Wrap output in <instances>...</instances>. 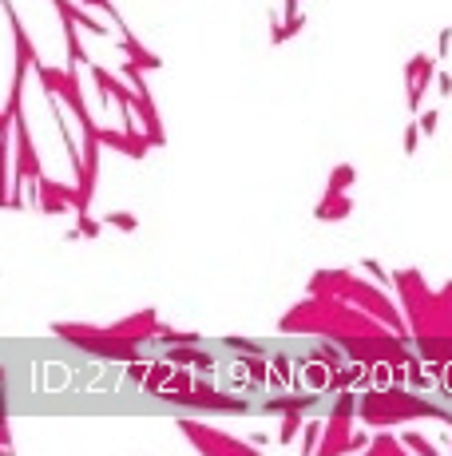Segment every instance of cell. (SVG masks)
Instances as JSON below:
<instances>
[{"instance_id": "1", "label": "cell", "mask_w": 452, "mask_h": 456, "mask_svg": "<svg viewBox=\"0 0 452 456\" xmlns=\"http://www.w3.org/2000/svg\"><path fill=\"white\" fill-rule=\"evenodd\" d=\"M385 330L373 314L357 309L353 302H342L333 294H306L298 306H290L278 318V333L286 337H330V341H349V337H361V333H377Z\"/></svg>"}, {"instance_id": "2", "label": "cell", "mask_w": 452, "mask_h": 456, "mask_svg": "<svg viewBox=\"0 0 452 456\" xmlns=\"http://www.w3.org/2000/svg\"><path fill=\"white\" fill-rule=\"evenodd\" d=\"M421 417L452 429V409L409 385H369L357 393V420H365V429H397Z\"/></svg>"}, {"instance_id": "3", "label": "cell", "mask_w": 452, "mask_h": 456, "mask_svg": "<svg viewBox=\"0 0 452 456\" xmlns=\"http://www.w3.org/2000/svg\"><path fill=\"white\" fill-rule=\"evenodd\" d=\"M306 290L309 294H333V297H342V302H353L357 309L373 314L385 330L397 333L401 341H409V321H404V314L397 309V302L389 297V290H381V286L373 282V278H365L361 270H318L309 278Z\"/></svg>"}, {"instance_id": "4", "label": "cell", "mask_w": 452, "mask_h": 456, "mask_svg": "<svg viewBox=\"0 0 452 456\" xmlns=\"http://www.w3.org/2000/svg\"><path fill=\"white\" fill-rule=\"evenodd\" d=\"M409 321V346L421 361H452V282L428 290L421 302L401 309Z\"/></svg>"}, {"instance_id": "5", "label": "cell", "mask_w": 452, "mask_h": 456, "mask_svg": "<svg viewBox=\"0 0 452 456\" xmlns=\"http://www.w3.org/2000/svg\"><path fill=\"white\" fill-rule=\"evenodd\" d=\"M52 333L64 337V341H72V346H80V353H87L96 361H123L127 365L131 358H139V346L111 337L103 325H92V321H52Z\"/></svg>"}, {"instance_id": "6", "label": "cell", "mask_w": 452, "mask_h": 456, "mask_svg": "<svg viewBox=\"0 0 452 456\" xmlns=\"http://www.w3.org/2000/svg\"><path fill=\"white\" fill-rule=\"evenodd\" d=\"M155 401H163V405H175V409H198V413H250V397L246 393H222L219 385L210 381V373H195V381H191V389L187 393H159Z\"/></svg>"}, {"instance_id": "7", "label": "cell", "mask_w": 452, "mask_h": 456, "mask_svg": "<svg viewBox=\"0 0 452 456\" xmlns=\"http://www.w3.org/2000/svg\"><path fill=\"white\" fill-rule=\"evenodd\" d=\"M175 429L191 441V448H195L198 456H258V448H250V441L231 436V432L214 429V425H207V420L175 417Z\"/></svg>"}, {"instance_id": "8", "label": "cell", "mask_w": 452, "mask_h": 456, "mask_svg": "<svg viewBox=\"0 0 452 456\" xmlns=\"http://www.w3.org/2000/svg\"><path fill=\"white\" fill-rule=\"evenodd\" d=\"M119 75L131 84V111L135 119H139V131H143V139L151 143V147H163L167 143V131H163V119H159V108H155V96H151V87H147L143 80V68L135 60H123L119 64Z\"/></svg>"}, {"instance_id": "9", "label": "cell", "mask_w": 452, "mask_h": 456, "mask_svg": "<svg viewBox=\"0 0 452 456\" xmlns=\"http://www.w3.org/2000/svg\"><path fill=\"white\" fill-rule=\"evenodd\" d=\"M353 420H357V393L353 389L333 393V413H330V420H321L318 453L321 456H345V441L353 432Z\"/></svg>"}, {"instance_id": "10", "label": "cell", "mask_w": 452, "mask_h": 456, "mask_svg": "<svg viewBox=\"0 0 452 456\" xmlns=\"http://www.w3.org/2000/svg\"><path fill=\"white\" fill-rule=\"evenodd\" d=\"M13 139H16V167L8 179H40L44 175V163H40V151L32 143V127H28V115L16 111L13 115Z\"/></svg>"}, {"instance_id": "11", "label": "cell", "mask_w": 452, "mask_h": 456, "mask_svg": "<svg viewBox=\"0 0 452 456\" xmlns=\"http://www.w3.org/2000/svg\"><path fill=\"white\" fill-rule=\"evenodd\" d=\"M103 330H108L111 337H119V341H131V346L143 349L147 341H155V330H159V309H155V306L135 309V314H127V318L103 325Z\"/></svg>"}, {"instance_id": "12", "label": "cell", "mask_w": 452, "mask_h": 456, "mask_svg": "<svg viewBox=\"0 0 452 456\" xmlns=\"http://www.w3.org/2000/svg\"><path fill=\"white\" fill-rule=\"evenodd\" d=\"M432 75H437V56H428V52H416L413 60L404 64V87H409V111H421L425 108V91L432 84Z\"/></svg>"}, {"instance_id": "13", "label": "cell", "mask_w": 452, "mask_h": 456, "mask_svg": "<svg viewBox=\"0 0 452 456\" xmlns=\"http://www.w3.org/2000/svg\"><path fill=\"white\" fill-rule=\"evenodd\" d=\"M349 214H353V198L345 191H326L318 198V207H314V219L318 222H345Z\"/></svg>"}, {"instance_id": "14", "label": "cell", "mask_w": 452, "mask_h": 456, "mask_svg": "<svg viewBox=\"0 0 452 456\" xmlns=\"http://www.w3.org/2000/svg\"><path fill=\"white\" fill-rule=\"evenodd\" d=\"M115 44H119L123 56H127V60H135L139 68H143V72H159V68H163L159 56H155L151 48H143V44H139L131 32H127V24H119V40H115Z\"/></svg>"}, {"instance_id": "15", "label": "cell", "mask_w": 452, "mask_h": 456, "mask_svg": "<svg viewBox=\"0 0 452 456\" xmlns=\"http://www.w3.org/2000/svg\"><path fill=\"white\" fill-rule=\"evenodd\" d=\"M52 8H56L60 16H68V20H75V24L84 28V32H92V36H111V28L103 24V20H96L84 4H72V0H52Z\"/></svg>"}, {"instance_id": "16", "label": "cell", "mask_w": 452, "mask_h": 456, "mask_svg": "<svg viewBox=\"0 0 452 456\" xmlns=\"http://www.w3.org/2000/svg\"><path fill=\"white\" fill-rule=\"evenodd\" d=\"M167 373H171V361L167 358H147V373H143V381H139V389L147 397H155L163 389V381H167Z\"/></svg>"}, {"instance_id": "17", "label": "cell", "mask_w": 452, "mask_h": 456, "mask_svg": "<svg viewBox=\"0 0 452 456\" xmlns=\"http://www.w3.org/2000/svg\"><path fill=\"white\" fill-rule=\"evenodd\" d=\"M365 456H404V444L393 436V429H377V436H369Z\"/></svg>"}, {"instance_id": "18", "label": "cell", "mask_w": 452, "mask_h": 456, "mask_svg": "<svg viewBox=\"0 0 452 456\" xmlns=\"http://www.w3.org/2000/svg\"><path fill=\"white\" fill-rule=\"evenodd\" d=\"M155 341H163V346H203V333H187V330H175V325L159 321Z\"/></svg>"}, {"instance_id": "19", "label": "cell", "mask_w": 452, "mask_h": 456, "mask_svg": "<svg viewBox=\"0 0 452 456\" xmlns=\"http://www.w3.org/2000/svg\"><path fill=\"white\" fill-rule=\"evenodd\" d=\"M242 365L250 373V389H266V353H242Z\"/></svg>"}, {"instance_id": "20", "label": "cell", "mask_w": 452, "mask_h": 456, "mask_svg": "<svg viewBox=\"0 0 452 456\" xmlns=\"http://www.w3.org/2000/svg\"><path fill=\"white\" fill-rule=\"evenodd\" d=\"M353 183H357L353 163H337V167L330 171V179H326V191H349Z\"/></svg>"}, {"instance_id": "21", "label": "cell", "mask_w": 452, "mask_h": 456, "mask_svg": "<svg viewBox=\"0 0 452 456\" xmlns=\"http://www.w3.org/2000/svg\"><path fill=\"white\" fill-rule=\"evenodd\" d=\"M222 346L226 349H234V358H242V353H270V346L266 341H258V337H222Z\"/></svg>"}, {"instance_id": "22", "label": "cell", "mask_w": 452, "mask_h": 456, "mask_svg": "<svg viewBox=\"0 0 452 456\" xmlns=\"http://www.w3.org/2000/svg\"><path fill=\"white\" fill-rule=\"evenodd\" d=\"M282 417H286V420H282V429H278V444H293V441H298V429H302V420H306V417H302V409H286Z\"/></svg>"}, {"instance_id": "23", "label": "cell", "mask_w": 452, "mask_h": 456, "mask_svg": "<svg viewBox=\"0 0 452 456\" xmlns=\"http://www.w3.org/2000/svg\"><path fill=\"white\" fill-rule=\"evenodd\" d=\"M99 222H103V226H115L123 235H135V230H139V219H135L131 210H108Z\"/></svg>"}, {"instance_id": "24", "label": "cell", "mask_w": 452, "mask_h": 456, "mask_svg": "<svg viewBox=\"0 0 452 456\" xmlns=\"http://www.w3.org/2000/svg\"><path fill=\"white\" fill-rule=\"evenodd\" d=\"M302 425H306V429H298L302 432V456H314L321 441V420H302Z\"/></svg>"}, {"instance_id": "25", "label": "cell", "mask_w": 452, "mask_h": 456, "mask_svg": "<svg viewBox=\"0 0 452 456\" xmlns=\"http://www.w3.org/2000/svg\"><path fill=\"white\" fill-rule=\"evenodd\" d=\"M99 230H103V222H99V219H92L87 210H80V219H75L72 235H75V238H99Z\"/></svg>"}, {"instance_id": "26", "label": "cell", "mask_w": 452, "mask_h": 456, "mask_svg": "<svg viewBox=\"0 0 452 456\" xmlns=\"http://www.w3.org/2000/svg\"><path fill=\"white\" fill-rule=\"evenodd\" d=\"M401 444H404V453H416V456H437V448H432V444L425 441V436H421V432H404L401 436Z\"/></svg>"}, {"instance_id": "27", "label": "cell", "mask_w": 452, "mask_h": 456, "mask_svg": "<svg viewBox=\"0 0 452 456\" xmlns=\"http://www.w3.org/2000/svg\"><path fill=\"white\" fill-rule=\"evenodd\" d=\"M437 124H440V111L437 108H421V111H416V127H421V139H432V135H437Z\"/></svg>"}, {"instance_id": "28", "label": "cell", "mask_w": 452, "mask_h": 456, "mask_svg": "<svg viewBox=\"0 0 452 456\" xmlns=\"http://www.w3.org/2000/svg\"><path fill=\"white\" fill-rule=\"evenodd\" d=\"M191 369H195V373H214V369H219V358H214V353H207V349H203V346H195V358H191Z\"/></svg>"}, {"instance_id": "29", "label": "cell", "mask_w": 452, "mask_h": 456, "mask_svg": "<svg viewBox=\"0 0 452 456\" xmlns=\"http://www.w3.org/2000/svg\"><path fill=\"white\" fill-rule=\"evenodd\" d=\"M432 389H437L440 397H449V401H452V361H440V369H437V381H432Z\"/></svg>"}, {"instance_id": "30", "label": "cell", "mask_w": 452, "mask_h": 456, "mask_svg": "<svg viewBox=\"0 0 452 456\" xmlns=\"http://www.w3.org/2000/svg\"><path fill=\"white\" fill-rule=\"evenodd\" d=\"M361 274H365V278H373L381 290H389V274L381 270V262H377V258H365V262H361Z\"/></svg>"}, {"instance_id": "31", "label": "cell", "mask_w": 452, "mask_h": 456, "mask_svg": "<svg viewBox=\"0 0 452 456\" xmlns=\"http://www.w3.org/2000/svg\"><path fill=\"white\" fill-rule=\"evenodd\" d=\"M163 358L171 361V365H191V358H195V346H167V353Z\"/></svg>"}, {"instance_id": "32", "label": "cell", "mask_w": 452, "mask_h": 456, "mask_svg": "<svg viewBox=\"0 0 452 456\" xmlns=\"http://www.w3.org/2000/svg\"><path fill=\"white\" fill-rule=\"evenodd\" d=\"M416 147H421V127L409 124V127H404V139H401V151H404V155H416Z\"/></svg>"}, {"instance_id": "33", "label": "cell", "mask_w": 452, "mask_h": 456, "mask_svg": "<svg viewBox=\"0 0 452 456\" xmlns=\"http://www.w3.org/2000/svg\"><path fill=\"white\" fill-rule=\"evenodd\" d=\"M84 4H92V8H99V13L108 16V20H111V24H115V28H119V24H123V16H119V8H115V4H111V0H84Z\"/></svg>"}, {"instance_id": "34", "label": "cell", "mask_w": 452, "mask_h": 456, "mask_svg": "<svg viewBox=\"0 0 452 456\" xmlns=\"http://www.w3.org/2000/svg\"><path fill=\"white\" fill-rule=\"evenodd\" d=\"M452 52V28H440L437 32V60H444Z\"/></svg>"}, {"instance_id": "35", "label": "cell", "mask_w": 452, "mask_h": 456, "mask_svg": "<svg viewBox=\"0 0 452 456\" xmlns=\"http://www.w3.org/2000/svg\"><path fill=\"white\" fill-rule=\"evenodd\" d=\"M365 444H369L365 432H349V441H345V453H365Z\"/></svg>"}, {"instance_id": "36", "label": "cell", "mask_w": 452, "mask_h": 456, "mask_svg": "<svg viewBox=\"0 0 452 456\" xmlns=\"http://www.w3.org/2000/svg\"><path fill=\"white\" fill-rule=\"evenodd\" d=\"M432 84H437V91H440V96H452V75H449V72H440V68H437V75H432Z\"/></svg>"}, {"instance_id": "37", "label": "cell", "mask_w": 452, "mask_h": 456, "mask_svg": "<svg viewBox=\"0 0 452 456\" xmlns=\"http://www.w3.org/2000/svg\"><path fill=\"white\" fill-rule=\"evenodd\" d=\"M246 441L254 444V448H262V444H270V432H250V436H246Z\"/></svg>"}, {"instance_id": "38", "label": "cell", "mask_w": 452, "mask_h": 456, "mask_svg": "<svg viewBox=\"0 0 452 456\" xmlns=\"http://www.w3.org/2000/svg\"><path fill=\"white\" fill-rule=\"evenodd\" d=\"M302 13V0H286V20H290V16H298Z\"/></svg>"}, {"instance_id": "39", "label": "cell", "mask_w": 452, "mask_h": 456, "mask_svg": "<svg viewBox=\"0 0 452 456\" xmlns=\"http://www.w3.org/2000/svg\"><path fill=\"white\" fill-rule=\"evenodd\" d=\"M0 453H8V444H4V441H0Z\"/></svg>"}, {"instance_id": "40", "label": "cell", "mask_w": 452, "mask_h": 456, "mask_svg": "<svg viewBox=\"0 0 452 456\" xmlns=\"http://www.w3.org/2000/svg\"><path fill=\"white\" fill-rule=\"evenodd\" d=\"M4 381H8V377H4V369H0V385H4Z\"/></svg>"}]
</instances>
